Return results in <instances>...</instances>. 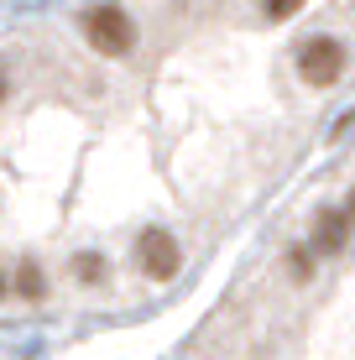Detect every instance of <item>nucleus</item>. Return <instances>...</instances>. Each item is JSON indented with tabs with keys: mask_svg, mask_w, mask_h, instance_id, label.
Wrapping results in <instances>:
<instances>
[{
	"mask_svg": "<svg viewBox=\"0 0 355 360\" xmlns=\"http://www.w3.org/2000/svg\"><path fill=\"white\" fill-rule=\"evenodd\" d=\"M11 99V79H6V68H0V105Z\"/></svg>",
	"mask_w": 355,
	"mask_h": 360,
	"instance_id": "9",
	"label": "nucleus"
},
{
	"mask_svg": "<svg viewBox=\"0 0 355 360\" xmlns=\"http://www.w3.org/2000/svg\"><path fill=\"white\" fill-rule=\"evenodd\" d=\"M345 214H350V225H355V188H350V204H345Z\"/></svg>",
	"mask_w": 355,
	"mask_h": 360,
	"instance_id": "11",
	"label": "nucleus"
},
{
	"mask_svg": "<svg viewBox=\"0 0 355 360\" xmlns=\"http://www.w3.org/2000/svg\"><path fill=\"white\" fill-rule=\"evenodd\" d=\"M84 37H89V47L105 53V58H131L136 53V21L120 6H89L84 11Z\"/></svg>",
	"mask_w": 355,
	"mask_h": 360,
	"instance_id": "2",
	"label": "nucleus"
},
{
	"mask_svg": "<svg viewBox=\"0 0 355 360\" xmlns=\"http://www.w3.org/2000/svg\"><path fill=\"white\" fill-rule=\"evenodd\" d=\"M73 282H79V288H110V262L100 251H79L73 256Z\"/></svg>",
	"mask_w": 355,
	"mask_h": 360,
	"instance_id": "5",
	"label": "nucleus"
},
{
	"mask_svg": "<svg viewBox=\"0 0 355 360\" xmlns=\"http://www.w3.org/2000/svg\"><path fill=\"white\" fill-rule=\"evenodd\" d=\"M350 68V53L340 37H303L298 42V79L309 89H335Z\"/></svg>",
	"mask_w": 355,
	"mask_h": 360,
	"instance_id": "1",
	"label": "nucleus"
},
{
	"mask_svg": "<svg viewBox=\"0 0 355 360\" xmlns=\"http://www.w3.org/2000/svg\"><path fill=\"white\" fill-rule=\"evenodd\" d=\"M11 288L27 297V303H42V297H47V271H42V262H21L16 277H11Z\"/></svg>",
	"mask_w": 355,
	"mask_h": 360,
	"instance_id": "6",
	"label": "nucleus"
},
{
	"mask_svg": "<svg viewBox=\"0 0 355 360\" xmlns=\"http://www.w3.org/2000/svg\"><path fill=\"white\" fill-rule=\"evenodd\" d=\"M350 235H355V225H350L345 209H319V219H314V230H309V251L319 256V262H335L350 245Z\"/></svg>",
	"mask_w": 355,
	"mask_h": 360,
	"instance_id": "4",
	"label": "nucleus"
},
{
	"mask_svg": "<svg viewBox=\"0 0 355 360\" xmlns=\"http://www.w3.org/2000/svg\"><path fill=\"white\" fill-rule=\"evenodd\" d=\"M136 266H141V277H152V282H173L178 271H183V245H178V235L162 230V225L141 230V235H136Z\"/></svg>",
	"mask_w": 355,
	"mask_h": 360,
	"instance_id": "3",
	"label": "nucleus"
},
{
	"mask_svg": "<svg viewBox=\"0 0 355 360\" xmlns=\"http://www.w3.org/2000/svg\"><path fill=\"white\" fill-rule=\"evenodd\" d=\"M6 292H11V277H6V271H0V303H6Z\"/></svg>",
	"mask_w": 355,
	"mask_h": 360,
	"instance_id": "10",
	"label": "nucleus"
},
{
	"mask_svg": "<svg viewBox=\"0 0 355 360\" xmlns=\"http://www.w3.org/2000/svg\"><path fill=\"white\" fill-rule=\"evenodd\" d=\"M262 11L272 21H288V16H298V11H303V0H262Z\"/></svg>",
	"mask_w": 355,
	"mask_h": 360,
	"instance_id": "8",
	"label": "nucleus"
},
{
	"mask_svg": "<svg viewBox=\"0 0 355 360\" xmlns=\"http://www.w3.org/2000/svg\"><path fill=\"white\" fill-rule=\"evenodd\" d=\"M314 262H319V256H314L309 245H292V251H288V271H292V282H314Z\"/></svg>",
	"mask_w": 355,
	"mask_h": 360,
	"instance_id": "7",
	"label": "nucleus"
}]
</instances>
